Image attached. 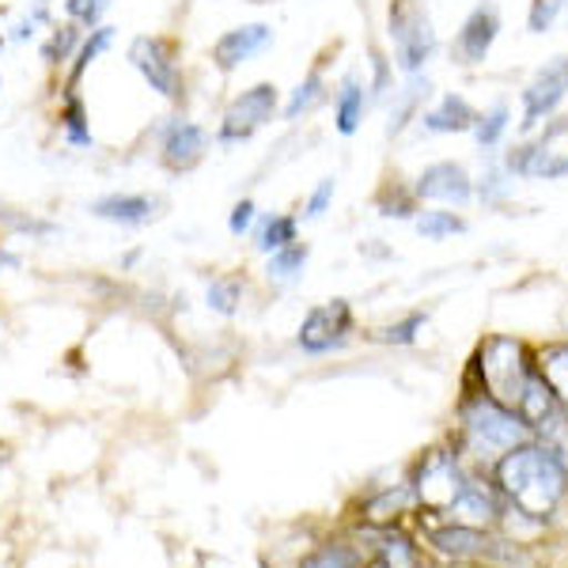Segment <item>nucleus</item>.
Listing matches in <instances>:
<instances>
[{
    "mask_svg": "<svg viewBox=\"0 0 568 568\" xmlns=\"http://www.w3.org/2000/svg\"><path fill=\"white\" fill-rule=\"evenodd\" d=\"M500 485L527 516H546L565 493V466L542 447H511L497 466Z\"/></svg>",
    "mask_w": 568,
    "mask_h": 568,
    "instance_id": "f257e3e1",
    "label": "nucleus"
},
{
    "mask_svg": "<svg viewBox=\"0 0 568 568\" xmlns=\"http://www.w3.org/2000/svg\"><path fill=\"white\" fill-rule=\"evenodd\" d=\"M527 420L516 409L500 406L497 398L481 394L466 406V447H470L478 459H497L508 455L511 447H519L527 439Z\"/></svg>",
    "mask_w": 568,
    "mask_h": 568,
    "instance_id": "f03ea898",
    "label": "nucleus"
},
{
    "mask_svg": "<svg viewBox=\"0 0 568 568\" xmlns=\"http://www.w3.org/2000/svg\"><path fill=\"white\" fill-rule=\"evenodd\" d=\"M130 65L141 80L168 103H186V69H182V45L168 34H136L130 42Z\"/></svg>",
    "mask_w": 568,
    "mask_h": 568,
    "instance_id": "7ed1b4c3",
    "label": "nucleus"
},
{
    "mask_svg": "<svg viewBox=\"0 0 568 568\" xmlns=\"http://www.w3.org/2000/svg\"><path fill=\"white\" fill-rule=\"evenodd\" d=\"M277 114H281V91H277V84L262 80V84L240 91V95L224 106L213 141L224 144V149H235V144L251 141L254 133H262Z\"/></svg>",
    "mask_w": 568,
    "mask_h": 568,
    "instance_id": "20e7f679",
    "label": "nucleus"
},
{
    "mask_svg": "<svg viewBox=\"0 0 568 568\" xmlns=\"http://www.w3.org/2000/svg\"><path fill=\"white\" fill-rule=\"evenodd\" d=\"M530 372L535 368L527 364L524 345L511 342V337H493L481 349L485 387H489V398H497L500 406L519 409V398H524V390H527Z\"/></svg>",
    "mask_w": 568,
    "mask_h": 568,
    "instance_id": "39448f33",
    "label": "nucleus"
},
{
    "mask_svg": "<svg viewBox=\"0 0 568 568\" xmlns=\"http://www.w3.org/2000/svg\"><path fill=\"white\" fill-rule=\"evenodd\" d=\"M390 39H394V61L406 77H417L436 53V31L428 16L409 0H398L390 8Z\"/></svg>",
    "mask_w": 568,
    "mask_h": 568,
    "instance_id": "423d86ee",
    "label": "nucleus"
},
{
    "mask_svg": "<svg viewBox=\"0 0 568 568\" xmlns=\"http://www.w3.org/2000/svg\"><path fill=\"white\" fill-rule=\"evenodd\" d=\"M511 171L524 179L538 182H557L568 179V118L549 122L538 141H530L527 149H519V160L511 155Z\"/></svg>",
    "mask_w": 568,
    "mask_h": 568,
    "instance_id": "0eeeda50",
    "label": "nucleus"
},
{
    "mask_svg": "<svg viewBox=\"0 0 568 568\" xmlns=\"http://www.w3.org/2000/svg\"><path fill=\"white\" fill-rule=\"evenodd\" d=\"M213 133L205 130L194 118H168L160 130V163L171 175H190L201 160L209 155Z\"/></svg>",
    "mask_w": 568,
    "mask_h": 568,
    "instance_id": "6e6552de",
    "label": "nucleus"
},
{
    "mask_svg": "<svg viewBox=\"0 0 568 568\" xmlns=\"http://www.w3.org/2000/svg\"><path fill=\"white\" fill-rule=\"evenodd\" d=\"M353 334V307L345 300H329V304L311 307L300 323V349L304 353H334L349 342Z\"/></svg>",
    "mask_w": 568,
    "mask_h": 568,
    "instance_id": "1a4fd4ad",
    "label": "nucleus"
},
{
    "mask_svg": "<svg viewBox=\"0 0 568 568\" xmlns=\"http://www.w3.org/2000/svg\"><path fill=\"white\" fill-rule=\"evenodd\" d=\"M270 45H273L270 23H243L220 34L213 42V50H209V58H213V65L224 72V77H232V72H240L243 65H251L254 58H262Z\"/></svg>",
    "mask_w": 568,
    "mask_h": 568,
    "instance_id": "9d476101",
    "label": "nucleus"
},
{
    "mask_svg": "<svg viewBox=\"0 0 568 568\" xmlns=\"http://www.w3.org/2000/svg\"><path fill=\"white\" fill-rule=\"evenodd\" d=\"M565 99H568V58H557L524 91V130L542 125V118L554 114Z\"/></svg>",
    "mask_w": 568,
    "mask_h": 568,
    "instance_id": "9b49d317",
    "label": "nucleus"
},
{
    "mask_svg": "<svg viewBox=\"0 0 568 568\" xmlns=\"http://www.w3.org/2000/svg\"><path fill=\"white\" fill-rule=\"evenodd\" d=\"M163 201L155 194H144V190H110V194L91 201V216L106 220V224L118 227H144L160 216Z\"/></svg>",
    "mask_w": 568,
    "mask_h": 568,
    "instance_id": "f8f14e48",
    "label": "nucleus"
},
{
    "mask_svg": "<svg viewBox=\"0 0 568 568\" xmlns=\"http://www.w3.org/2000/svg\"><path fill=\"white\" fill-rule=\"evenodd\" d=\"M414 197L417 201H439V205H466L474 197V182L466 175L463 163H433L417 175V186H414Z\"/></svg>",
    "mask_w": 568,
    "mask_h": 568,
    "instance_id": "ddd939ff",
    "label": "nucleus"
},
{
    "mask_svg": "<svg viewBox=\"0 0 568 568\" xmlns=\"http://www.w3.org/2000/svg\"><path fill=\"white\" fill-rule=\"evenodd\" d=\"M497 34H500V12H497V4L481 0V4L474 8L470 16H466L459 39H455V53L463 58V65H481V61L489 58L493 42H497Z\"/></svg>",
    "mask_w": 568,
    "mask_h": 568,
    "instance_id": "4468645a",
    "label": "nucleus"
},
{
    "mask_svg": "<svg viewBox=\"0 0 568 568\" xmlns=\"http://www.w3.org/2000/svg\"><path fill=\"white\" fill-rule=\"evenodd\" d=\"M58 125L61 136L72 149H91L95 133H91V114H88V99L80 95V88H61V106H58Z\"/></svg>",
    "mask_w": 568,
    "mask_h": 568,
    "instance_id": "2eb2a0df",
    "label": "nucleus"
},
{
    "mask_svg": "<svg viewBox=\"0 0 568 568\" xmlns=\"http://www.w3.org/2000/svg\"><path fill=\"white\" fill-rule=\"evenodd\" d=\"M364 91H368V84H364L356 72H349V77H345L334 91V125L342 136H353L356 130H361L364 110H368V95H364Z\"/></svg>",
    "mask_w": 568,
    "mask_h": 568,
    "instance_id": "dca6fc26",
    "label": "nucleus"
},
{
    "mask_svg": "<svg viewBox=\"0 0 568 568\" xmlns=\"http://www.w3.org/2000/svg\"><path fill=\"white\" fill-rule=\"evenodd\" d=\"M417 122L425 133H466V130H474L478 114H474V106L466 103L463 95H444L433 110H425Z\"/></svg>",
    "mask_w": 568,
    "mask_h": 568,
    "instance_id": "f3484780",
    "label": "nucleus"
},
{
    "mask_svg": "<svg viewBox=\"0 0 568 568\" xmlns=\"http://www.w3.org/2000/svg\"><path fill=\"white\" fill-rule=\"evenodd\" d=\"M118 39V27H110V23H99V27H91V31H84V39H80V50L72 53V61H69V72H65V84L61 88H80V80L88 77V69L95 65L99 58L114 45Z\"/></svg>",
    "mask_w": 568,
    "mask_h": 568,
    "instance_id": "a211bd4d",
    "label": "nucleus"
},
{
    "mask_svg": "<svg viewBox=\"0 0 568 568\" xmlns=\"http://www.w3.org/2000/svg\"><path fill=\"white\" fill-rule=\"evenodd\" d=\"M80 39H84V27L80 23H53L50 27V34H45V42H42V61H45V69H69V61H72V53L80 50Z\"/></svg>",
    "mask_w": 568,
    "mask_h": 568,
    "instance_id": "6ab92c4d",
    "label": "nucleus"
},
{
    "mask_svg": "<svg viewBox=\"0 0 568 568\" xmlns=\"http://www.w3.org/2000/svg\"><path fill=\"white\" fill-rule=\"evenodd\" d=\"M296 240H300V220L292 213H265L258 216V224H254V246H258L262 254H273Z\"/></svg>",
    "mask_w": 568,
    "mask_h": 568,
    "instance_id": "aec40b11",
    "label": "nucleus"
},
{
    "mask_svg": "<svg viewBox=\"0 0 568 568\" xmlns=\"http://www.w3.org/2000/svg\"><path fill=\"white\" fill-rule=\"evenodd\" d=\"M307 258H311L307 243L296 240V243L281 246V251L265 254V277H270V284H296L300 277H304Z\"/></svg>",
    "mask_w": 568,
    "mask_h": 568,
    "instance_id": "412c9836",
    "label": "nucleus"
},
{
    "mask_svg": "<svg viewBox=\"0 0 568 568\" xmlns=\"http://www.w3.org/2000/svg\"><path fill=\"white\" fill-rule=\"evenodd\" d=\"M425 95H428V80H420V72L417 77H409V84L402 88V91H394V110H390V133H402L409 122H417V110L420 103H425Z\"/></svg>",
    "mask_w": 568,
    "mask_h": 568,
    "instance_id": "4be33fe9",
    "label": "nucleus"
},
{
    "mask_svg": "<svg viewBox=\"0 0 568 568\" xmlns=\"http://www.w3.org/2000/svg\"><path fill=\"white\" fill-rule=\"evenodd\" d=\"M323 95H326V80H323V72H307V80H300L296 91L288 95V103L281 106V114H284V122H300L304 114H311L315 110V103H323Z\"/></svg>",
    "mask_w": 568,
    "mask_h": 568,
    "instance_id": "5701e85b",
    "label": "nucleus"
},
{
    "mask_svg": "<svg viewBox=\"0 0 568 568\" xmlns=\"http://www.w3.org/2000/svg\"><path fill=\"white\" fill-rule=\"evenodd\" d=\"M414 224H417V232L425 235V240H433V243L447 240V235L466 232L463 216L447 213V209H425V213H417V216H414Z\"/></svg>",
    "mask_w": 568,
    "mask_h": 568,
    "instance_id": "b1692460",
    "label": "nucleus"
},
{
    "mask_svg": "<svg viewBox=\"0 0 568 568\" xmlns=\"http://www.w3.org/2000/svg\"><path fill=\"white\" fill-rule=\"evenodd\" d=\"M542 379L549 383L554 398L568 409V345H554L542 353Z\"/></svg>",
    "mask_w": 568,
    "mask_h": 568,
    "instance_id": "393cba45",
    "label": "nucleus"
},
{
    "mask_svg": "<svg viewBox=\"0 0 568 568\" xmlns=\"http://www.w3.org/2000/svg\"><path fill=\"white\" fill-rule=\"evenodd\" d=\"M209 307L220 315H235V307L243 304V281L240 277H216L209 284Z\"/></svg>",
    "mask_w": 568,
    "mask_h": 568,
    "instance_id": "a878e982",
    "label": "nucleus"
},
{
    "mask_svg": "<svg viewBox=\"0 0 568 568\" xmlns=\"http://www.w3.org/2000/svg\"><path fill=\"white\" fill-rule=\"evenodd\" d=\"M110 4H114V0H65V20L80 23L84 31H91V27L103 23Z\"/></svg>",
    "mask_w": 568,
    "mask_h": 568,
    "instance_id": "bb28decb",
    "label": "nucleus"
},
{
    "mask_svg": "<svg viewBox=\"0 0 568 568\" xmlns=\"http://www.w3.org/2000/svg\"><path fill=\"white\" fill-rule=\"evenodd\" d=\"M436 546L444 549V554H474V549L481 546V535H478V527L455 524V530H436Z\"/></svg>",
    "mask_w": 568,
    "mask_h": 568,
    "instance_id": "cd10ccee",
    "label": "nucleus"
},
{
    "mask_svg": "<svg viewBox=\"0 0 568 568\" xmlns=\"http://www.w3.org/2000/svg\"><path fill=\"white\" fill-rule=\"evenodd\" d=\"M508 106H493L489 110V114H481L478 118V122H474V136H478V144H481V149H493V144H497L500 141V136H504V130H508Z\"/></svg>",
    "mask_w": 568,
    "mask_h": 568,
    "instance_id": "c85d7f7f",
    "label": "nucleus"
},
{
    "mask_svg": "<svg viewBox=\"0 0 568 568\" xmlns=\"http://www.w3.org/2000/svg\"><path fill=\"white\" fill-rule=\"evenodd\" d=\"M568 8V0H530V16H527V27L535 34H546L549 27L561 20V12Z\"/></svg>",
    "mask_w": 568,
    "mask_h": 568,
    "instance_id": "c756f323",
    "label": "nucleus"
},
{
    "mask_svg": "<svg viewBox=\"0 0 568 568\" xmlns=\"http://www.w3.org/2000/svg\"><path fill=\"white\" fill-rule=\"evenodd\" d=\"M254 224H258V205H254V197H240L227 213V232L243 240V235L254 232Z\"/></svg>",
    "mask_w": 568,
    "mask_h": 568,
    "instance_id": "7c9ffc66",
    "label": "nucleus"
},
{
    "mask_svg": "<svg viewBox=\"0 0 568 568\" xmlns=\"http://www.w3.org/2000/svg\"><path fill=\"white\" fill-rule=\"evenodd\" d=\"M334 194H337V182L334 179H323L315 190H311V197L304 201V220H318L326 216V209L334 205Z\"/></svg>",
    "mask_w": 568,
    "mask_h": 568,
    "instance_id": "2f4dec72",
    "label": "nucleus"
},
{
    "mask_svg": "<svg viewBox=\"0 0 568 568\" xmlns=\"http://www.w3.org/2000/svg\"><path fill=\"white\" fill-rule=\"evenodd\" d=\"M420 326H425V315H409L406 323H398V326H387V329H383V337H387V342L406 345V342H414V334H417Z\"/></svg>",
    "mask_w": 568,
    "mask_h": 568,
    "instance_id": "473e14b6",
    "label": "nucleus"
},
{
    "mask_svg": "<svg viewBox=\"0 0 568 568\" xmlns=\"http://www.w3.org/2000/svg\"><path fill=\"white\" fill-rule=\"evenodd\" d=\"M372 69H375L372 95L379 99V95H387V91H390V65H387V58H383V53H372Z\"/></svg>",
    "mask_w": 568,
    "mask_h": 568,
    "instance_id": "72a5a7b5",
    "label": "nucleus"
},
{
    "mask_svg": "<svg viewBox=\"0 0 568 568\" xmlns=\"http://www.w3.org/2000/svg\"><path fill=\"white\" fill-rule=\"evenodd\" d=\"M304 568H353V565H349V557H345V554H337V549H326V554L311 557Z\"/></svg>",
    "mask_w": 568,
    "mask_h": 568,
    "instance_id": "f704fd0d",
    "label": "nucleus"
},
{
    "mask_svg": "<svg viewBox=\"0 0 568 568\" xmlns=\"http://www.w3.org/2000/svg\"><path fill=\"white\" fill-rule=\"evenodd\" d=\"M34 4H50V0H34Z\"/></svg>",
    "mask_w": 568,
    "mask_h": 568,
    "instance_id": "c9c22d12",
    "label": "nucleus"
},
{
    "mask_svg": "<svg viewBox=\"0 0 568 568\" xmlns=\"http://www.w3.org/2000/svg\"><path fill=\"white\" fill-rule=\"evenodd\" d=\"M372 568H390V565H372Z\"/></svg>",
    "mask_w": 568,
    "mask_h": 568,
    "instance_id": "e433bc0d",
    "label": "nucleus"
},
{
    "mask_svg": "<svg viewBox=\"0 0 568 568\" xmlns=\"http://www.w3.org/2000/svg\"><path fill=\"white\" fill-rule=\"evenodd\" d=\"M0 91H4V80H0Z\"/></svg>",
    "mask_w": 568,
    "mask_h": 568,
    "instance_id": "4c0bfd02",
    "label": "nucleus"
},
{
    "mask_svg": "<svg viewBox=\"0 0 568 568\" xmlns=\"http://www.w3.org/2000/svg\"><path fill=\"white\" fill-rule=\"evenodd\" d=\"M0 265H4V254H0Z\"/></svg>",
    "mask_w": 568,
    "mask_h": 568,
    "instance_id": "58836bf2",
    "label": "nucleus"
}]
</instances>
